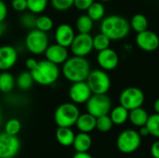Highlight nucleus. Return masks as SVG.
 I'll use <instances>...</instances> for the list:
<instances>
[{
  "instance_id": "nucleus-1",
  "label": "nucleus",
  "mask_w": 159,
  "mask_h": 158,
  "mask_svg": "<svg viewBox=\"0 0 159 158\" xmlns=\"http://www.w3.org/2000/svg\"><path fill=\"white\" fill-rule=\"evenodd\" d=\"M90 64L86 57H69L62 64L61 74L69 82L75 83L86 81L90 73Z\"/></svg>"
},
{
  "instance_id": "nucleus-2",
  "label": "nucleus",
  "mask_w": 159,
  "mask_h": 158,
  "mask_svg": "<svg viewBox=\"0 0 159 158\" xmlns=\"http://www.w3.org/2000/svg\"><path fill=\"white\" fill-rule=\"evenodd\" d=\"M101 32L107 35L112 41L124 39L129 34V21L120 15H109L102 19L101 23Z\"/></svg>"
},
{
  "instance_id": "nucleus-3",
  "label": "nucleus",
  "mask_w": 159,
  "mask_h": 158,
  "mask_svg": "<svg viewBox=\"0 0 159 158\" xmlns=\"http://www.w3.org/2000/svg\"><path fill=\"white\" fill-rule=\"evenodd\" d=\"M31 74L34 77V83L43 87H49L59 80L61 70L59 65L45 59L38 61L36 67L31 71Z\"/></svg>"
},
{
  "instance_id": "nucleus-4",
  "label": "nucleus",
  "mask_w": 159,
  "mask_h": 158,
  "mask_svg": "<svg viewBox=\"0 0 159 158\" xmlns=\"http://www.w3.org/2000/svg\"><path fill=\"white\" fill-rule=\"evenodd\" d=\"M80 111L77 104L74 102H64L60 104L54 112V121L58 127L71 128L75 125Z\"/></svg>"
},
{
  "instance_id": "nucleus-5",
  "label": "nucleus",
  "mask_w": 159,
  "mask_h": 158,
  "mask_svg": "<svg viewBox=\"0 0 159 158\" xmlns=\"http://www.w3.org/2000/svg\"><path fill=\"white\" fill-rule=\"evenodd\" d=\"M49 46L48 33L42 32L36 28L28 31L24 38V47L34 56H40L45 53Z\"/></svg>"
},
{
  "instance_id": "nucleus-6",
  "label": "nucleus",
  "mask_w": 159,
  "mask_h": 158,
  "mask_svg": "<svg viewBox=\"0 0 159 158\" xmlns=\"http://www.w3.org/2000/svg\"><path fill=\"white\" fill-rule=\"evenodd\" d=\"M92 94H107L111 88V79L106 71L96 69L90 71L86 79Z\"/></svg>"
},
{
  "instance_id": "nucleus-7",
  "label": "nucleus",
  "mask_w": 159,
  "mask_h": 158,
  "mask_svg": "<svg viewBox=\"0 0 159 158\" xmlns=\"http://www.w3.org/2000/svg\"><path fill=\"white\" fill-rule=\"evenodd\" d=\"M86 107L87 112L97 118L111 112L112 102L107 94H92L86 102Z\"/></svg>"
},
{
  "instance_id": "nucleus-8",
  "label": "nucleus",
  "mask_w": 159,
  "mask_h": 158,
  "mask_svg": "<svg viewBox=\"0 0 159 158\" xmlns=\"http://www.w3.org/2000/svg\"><path fill=\"white\" fill-rule=\"evenodd\" d=\"M142 136L134 129H126L122 131L116 140L118 150L124 154H131L135 152L141 145Z\"/></svg>"
},
{
  "instance_id": "nucleus-9",
  "label": "nucleus",
  "mask_w": 159,
  "mask_h": 158,
  "mask_svg": "<svg viewBox=\"0 0 159 158\" xmlns=\"http://www.w3.org/2000/svg\"><path fill=\"white\" fill-rule=\"evenodd\" d=\"M145 101L143 91L136 87H129L122 90L119 95V103L129 111L142 107Z\"/></svg>"
},
{
  "instance_id": "nucleus-10",
  "label": "nucleus",
  "mask_w": 159,
  "mask_h": 158,
  "mask_svg": "<svg viewBox=\"0 0 159 158\" xmlns=\"http://www.w3.org/2000/svg\"><path fill=\"white\" fill-rule=\"evenodd\" d=\"M21 147L18 136L10 135L7 132L0 133V158H14Z\"/></svg>"
},
{
  "instance_id": "nucleus-11",
  "label": "nucleus",
  "mask_w": 159,
  "mask_h": 158,
  "mask_svg": "<svg viewBox=\"0 0 159 158\" xmlns=\"http://www.w3.org/2000/svg\"><path fill=\"white\" fill-rule=\"evenodd\" d=\"M93 49V36L90 34L78 33V34H75L70 46V50L73 55L79 57L89 55Z\"/></svg>"
},
{
  "instance_id": "nucleus-12",
  "label": "nucleus",
  "mask_w": 159,
  "mask_h": 158,
  "mask_svg": "<svg viewBox=\"0 0 159 158\" xmlns=\"http://www.w3.org/2000/svg\"><path fill=\"white\" fill-rule=\"evenodd\" d=\"M68 95L72 102L75 104L86 103L92 96V92L86 81L75 82L69 88Z\"/></svg>"
},
{
  "instance_id": "nucleus-13",
  "label": "nucleus",
  "mask_w": 159,
  "mask_h": 158,
  "mask_svg": "<svg viewBox=\"0 0 159 158\" xmlns=\"http://www.w3.org/2000/svg\"><path fill=\"white\" fill-rule=\"evenodd\" d=\"M135 41L137 46L146 52H153L159 47V36L157 34L148 29L138 33Z\"/></svg>"
},
{
  "instance_id": "nucleus-14",
  "label": "nucleus",
  "mask_w": 159,
  "mask_h": 158,
  "mask_svg": "<svg viewBox=\"0 0 159 158\" xmlns=\"http://www.w3.org/2000/svg\"><path fill=\"white\" fill-rule=\"evenodd\" d=\"M19 53L17 48L11 45L0 47V72L11 70L17 63Z\"/></svg>"
},
{
  "instance_id": "nucleus-15",
  "label": "nucleus",
  "mask_w": 159,
  "mask_h": 158,
  "mask_svg": "<svg viewBox=\"0 0 159 158\" xmlns=\"http://www.w3.org/2000/svg\"><path fill=\"white\" fill-rule=\"evenodd\" d=\"M44 55L46 60L57 65H61L63 64L69 58V50L68 47L54 43V44H49Z\"/></svg>"
},
{
  "instance_id": "nucleus-16",
  "label": "nucleus",
  "mask_w": 159,
  "mask_h": 158,
  "mask_svg": "<svg viewBox=\"0 0 159 158\" xmlns=\"http://www.w3.org/2000/svg\"><path fill=\"white\" fill-rule=\"evenodd\" d=\"M97 62L102 70L113 71L119 63V57L116 50L108 47L99 51L97 55Z\"/></svg>"
},
{
  "instance_id": "nucleus-17",
  "label": "nucleus",
  "mask_w": 159,
  "mask_h": 158,
  "mask_svg": "<svg viewBox=\"0 0 159 158\" xmlns=\"http://www.w3.org/2000/svg\"><path fill=\"white\" fill-rule=\"evenodd\" d=\"M75 36V30L68 23L60 24L56 28L54 33V38L56 43L65 47H70Z\"/></svg>"
},
{
  "instance_id": "nucleus-18",
  "label": "nucleus",
  "mask_w": 159,
  "mask_h": 158,
  "mask_svg": "<svg viewBox=\"0 0 159 158\" xmlns=\"http://www.w3.org/2000/svg\"><path fill=\"white\" fill-rule=\"evenodd\" d=\"M96 120L97 118L90 115L89 113L80 114L75 126L80 132L90 133L96 129Z\"/></svg>"
},
{
  "instance_id": "nucleus-19",
  "label": "nucleus",
  "mask_w": 159,
  "mask_h": 158,
  "mask_svg": "<svg viewBox=\"0 0 159 158\" xmlns=\"http://www.w3.org/2000/svg\"><path fill=\"white\" fill-rule=\"evenodd\" d=\"M92 145V139L89 133L79 132L75 135L73 146L77 153H86L88 152Z\"/></svg>"
},
{
  "instance_id": "nucleus-20",
  "label": "nucleus",
  "mask_w": 159,
  "mask_h": 158,
  "mask_svg": "<svg viewBox=\"0 0 159 158\" xmlns=\"http://www.w3.org/2000/svg\"><path fill=\"white\" fill-rule=\"evenodd\" d=\"M55 137L57 142L64 147H68L73 145L75 134L71 129V128H64V127H58Z\"/></svg>"
},
{
  "instance_id": "nucleus-21",
  "label": "nucleus",
  "mask_w": 159,
  "mask_h": 158,
  "mask_svg": "<svg viewBox=\"0 0 159 158\" xmlns=\"http://www.w3.org/2000/svg\"><path fill=\"white\" fill-rule=\"evenodd\" d=\"M148 118H149V115L147 111L144 110L143 107H138L129 111V119L131 122V124L137 128H142L143 126H146Z\"/></svg>"
},
{
  "instance_id": "nucleus-22",
  "label": "nucleus",
  "mask_w": 159,
  "mask_h": 158,
  "mask_svg": "<svg viewBox=\"0 0 159 158\" xmlns=\"http://www.w3.org/2000/svg\"><path fill=\"white\" fill-rule=\"evenodd\" d=\"M16 87V78L9 71L0 72V92L10 93Z\"/></svg>"
},
{
  "instance_id": "nucleus-23",
  "label": "nucleus",
  "mask_w": 159,
  "mask_h": 158,
  "mask_svg": "<svg viewBox=\"0 0 159 158\" xmlns=\"http://www.w3.org/2000/svg\"><path fill=\"white\" fill-rule=\"evenodd\" d=\"M34 84V77L30 71H22L16 77V86L23 91L29 90Z\"/></svg>"
},
{
  "instance_id": "nucleus-24",
  "label": "nucleus",
  "mask_w": 159,
  "mask_h": 158,
  "mask_svg": "<svg viewBox=\"0 0 159 158\" xmlns=\"http://www.w3.org/2000/svg\"><path fill=\"white\" fill-rule=\"evenodd\" d=\"M129 111L120 104L115 107L110 112V117L114 125H118V126L127 122V120L129 119Z\"/></svg>"
},
{
  "instance_id": "nucleus-25",
  "label": "nucleus",
  "mask_w": 159,
  "mask_h": 158,
  "mask_svg": "<svg viewBox=\"0 0 159 158\" xmlns=\"http://www.w3.org/2000/svg\"><path fill=\"white\" fill-rule=\"evenodd\" d=\"M129 24L130 28L137 34L148 29V20L142 13H137L133 15L129 21Z\"/></svg>"
},
{
  "instance_id": "nucleus-26",
  "label": "nucleus",
  "mask_w": 159,
  "mask_h": 158,
  "mask_svg": "<svg viewBox=\"0 0 159 158\" xmlns=\"http://www.w3.org/2000/svg\"><path fill=\"white\" fill-rule=\"evenodd\" d=\"M93 20L88 14H82L80 15L76 21H75V27L78 33L82 34H90L92 28H93Z\"/></svg>"
},
{
  "instance_id": "nucleus-27",
  "label": "nucleus",
  "mask_w": 159,
  "mask_h": 158,
  "mask_svg": "<svg viewBox=\"0 0 159 158\" xmlns=\"http://www.w3.org/2000/svg\"><path fill=\"white\" fill-rule=\"evenodd\" d=\"M87 14L92 19L93 21L102 20L105 14V8L102 2H94L87 10Z\"/></svg>"
},
{
  "instance_id": "nucleus-28",
  "label": "nucleus",
  "mask_w": 159,
  "mask_h": 158,
  "mask_svg": "<svg viewBox=\"0 0 159 158\" xmlns=\"http://www.w3.org/2000/svg\"><path fill=\"white\" fill-rule=\"evenodd\" d=\"M53 27H54V21L49 16L44 14L37 15L36 24H35L36 29L45 33H48L53 29Z\"/></svg>"
},
{
  "instance_id": "nucleus-29",
  "label": "nucleus",
  "mask_w": 159,
  "mask_h": 158,
  "mask_svg": "<svg viewBox=\"0 0 159 158\" xmlns=\"http://www.w3.org/2000/svg\"><path fill=\"white\" fill-rule=\"evenodd\" d=\"M36 18H37V15L30 11H27V12L25 11V12H22V14L20 17V23L24 29L30 31L35 28Z\"/></svg>"
},
{
  "instance_id": "nucleus-30",
  "label": "nucleus",
  "mask_w": 159,
  "mask_h": 158,
  "mask_svg": "<svg viewBox=\"0 0 159 158\" xmlns=\"http://www.w3.org/2000/svg\"><path fill=\"white\" fill-rule=\"evenodd\" d=\"M48 5V0H27L28 11L35 15L42 14L47 9Z\"/></svg>"
},
{
  "instance_id": "nucleus-31",
  "label": "nucleus",
  "mask_w": 159,
  "mask_h": 158,
  "mask_svg": "<svg viewBox=\"0 0 159 158\" xmlns=\"http://www.w3.org/2000/svg\"><path fill=\"white\" fill-rule=\"evenodd\" d=\"M110 43H111L110 38L104 34H102V32L96 34L95 36H93V47L98 52L110 47Z\"/></svg>"
},
{
  "instance_id": "nucleus-32",
  "label": "nucleus",
  "mask_w": 159,
  "mask_h": 158,
  "mask_svg": "<svg viewBox=\"0 0 159 158\" xmlns=\"http://www.w3.org/2000/svg\"><path fill=\"white\" fill-rule=\"evenodd\" d=\"M114 126V123L110 117V115H102V116H100V117H97V120H96V129L98 130H100L101 132H108L112 129Z\"/></svg>"
},
{
  "instance_id": "nucleus-33",
  "label": "nucleus",
  "mask_w": 159,
  "mask_h": 158,
  "mask_svg": "<svg viewBox=\"0 0 159 158\" xmlns=\"http://www.w3.org/2000/svg\"><path fill=\"white\" fill-rule=\"evenodd\" d=\"M146 127L150 132V135L159 139V114L149 115Z\"/></svg>"
},
{
  "instance_id": "nucleus-34",
  "label": "nucleus",
  "mask_w": 159,
  "mask_h": 158,
  "mask_svg": "<svg viewBox=\"0 0 159 158\" xmlns=\"http://www.w3.org/2000/svg\"><path fill=\"white\" fill-rule=\"evenodd\" d=\"M21 129V122L18 118H10L5 124V132L10 135H16L20 133Z\"/></svg>"
},
{
  "instance_id": "nucleus-35",
  "label": "nucleus",
  "mask_w": 159,
  "mask_h": 158,
  "mask_svg": "<svg viewBox=\"0 0 159 158\" xmlns=\"http://www.w3.org/2000/svg\"><path fill=\"white\" fill-rule=\"evenodd\" d=\"M75 0H50L52 7L57 11H66L74 7Z\"/></svg>"
},
{
  "instance_id": "nucleus-36",
  "label": "nucleus",
  "mask_w": 159,
  "mask_h": 158,
  "mask_svg": "<svg viewBox=\"0 0 159 158\" xmlns=\"http://www.w3.org/2000/svg\"><path fill=\"white\" fill-rule=\"evenodd\" d=\"M11 7L17 12H25L28 10L27 0H11Z\"/></svg>"
},
{
  "instance_id": "nucleus-37",
  "label": "nucleus",
  "mask_w": 159,
  "mask_h": 158,
  "mask_svg": "<svg viewBox=\"0 0 159 158\" xmlns=\"http://www.w3.org/2000/svg\"><path fill=\"white\" fill-rule=\"evenodd\" d=\"M95 2V0H75L74 7H75L78 10L87 11L88 8Z\"/></svg>"
},
{
  "instance_id": "nucleus-38",
  "label": "nucleus",
  "mask_w": 159,
  "mask_h": 158,
  "mask_svg": "<svg viewBox=\"0 0 159 158\" xmlns=\"http://www.w3.org/2000/svg\"><path fill=\"white\" fill-rule=\"evenodd\" d=\"M8 7L5 0H0V22H4L7 17Z\"/></svg>"
},
{
  "instance_id": "nucleus-39",
  "label": "nucleus",
  "mask_w": 159,
  "mask_h": 158,
  "mask_svg": "<svg viewBox=\"0 0 159 158\" xmlns=\"http://www.w3.org/2000/svg\"><path fill=\"white\" fill-rule=\"evenodd\" d=\"M37 63H38V61L35 58L30 57V58H27L26 61H25V67H26V69L28 71L31 72L32 70H34L36 67Z\"/></svg>"
},
{
  "instance_id": "nucleus-40",
  "label": "nucleus",
  "mask_w": 159,
  "mask_h": 158,
  "mask_svg": "<svg viewBox=\"0 0 159 158\" xmlns=\"http://www.w3.org/2000/svg\"><path fill=\"white\" fill-rule=\"evenodd\" d=\"M151 155L154 158H159V139L156 141L151 146Z\"/></svg>"
},
{
  "instance_id": "nucleus-41",
  "label": "nucleus",
  "mask_w": 159,
  "mask_h": 158,
  "mask_svg": "<svg viewBox=\"0 0 159 158\" xmlns=\"http://www.w3.org/2000/svg\"><path fill=\"white\" fill-rule=\"evenodd\" d=\"M73 158H93L89 154H88V152L86 153H77L73 156Z\"/></svg>"
},
{
  "instance_id": "nucleus-42",
  "label": "nucleus",
  "mask_w": 159,
  "mask_h": 158,
  "mask_svg": "<svg viewBox=\"0 0 159 158\" xmlns=\"http://www.w3.org/2000/svg\"><path fill=\"white\" fill-rule=\"evenodd\" d=\"M139 133H140V135H141V136H144V137H146V136L150 135V132H149V130H148V129H147V127H146V126H143V127L140 128V131H139Z\"/></svg>"
},
{
  "instance_id": "nucleus-43",
  "label": "nucleus",
  "mask_w": 159,
  "mask_h": 158,
  "mask_svg": "<svg viewBox=\"0 0 159 158\" xmlns=\"http://www.w3.org/2000/svg\"><path fill=\"white\" fill-rule=\"evenodd\" d=\"M7 32V25L4 22H0V37Z\"/></svg>"
},
{
  "instance_id": "nucleus-44",
  "label": "nucleus",
  "mask_w": 159,
  "mask_h": 158,
  "mask_svg": "<svg viewBox=\"0 0 159 158\" xmlns=\"http://www.w3.org/2000/svg\"><path fill=\"white\" fill-rule=\"evenodd\" d=\"M154 110L157 114H159V98L154 103Z\"/></svg>"
},
{
  "instance_id": "nucleus-45",
  "label": "nucleus",
  "mask_w": 159,
  "mask_h": 158,
  "mask_svg": "<svg viewBox=\"0 0 159 158\" xmlns=\"http://www.w3.org/2000/svg\"><path fill=\"white\" fill-rule=\"evenodd\" d=\"M2 115H1V112H0V126H1V124H2Z\"/></svg>"
},
{
  "instance_id": "nucleus-46",
  "label": "nucleus",
  "mask_w": 159,
  "mask_h": 158,
  "mask_svg": "<svg viewBox=\"0 0 159 158\" xmlns=\"http://www.w3.org/2000/svg\"><path fill=\"white\" fill-rule=\"evenodd\" d=\"M101 2H109V1H111V0H100Z\"/></svg>"
}]
</instances>
